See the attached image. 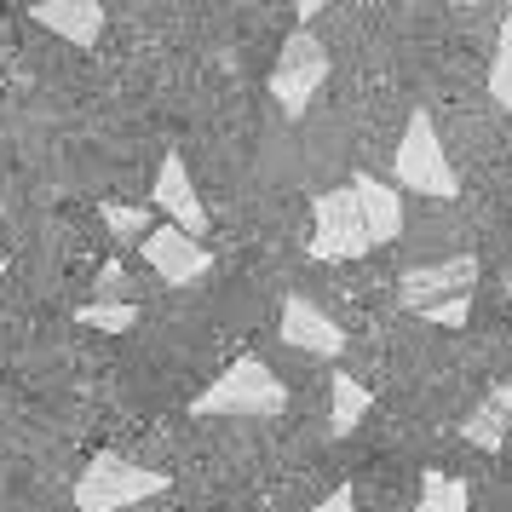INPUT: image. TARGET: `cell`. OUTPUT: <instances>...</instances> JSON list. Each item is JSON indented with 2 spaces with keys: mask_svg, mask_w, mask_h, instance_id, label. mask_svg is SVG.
<instances>
[{
  "mask_svg": "<svg viewBox=\"0 0 512 512\" xmlns=\"http://www.w3.org/2000/svg\"><path fill=\"white\" fill-rule=\"evenodd\" d=\"M282 409H288V386L259 357L231 363L208 392L190 397V415H202V420L208 415H282Z\"/></svg>",
  "mask_w": 512,
  "mask_h": 512,
  "instance_id": "3957f363",
  "label": "cell"
},
{
  "mask_svg": "<svg viewBox=\"0 0 512 512\" xmlns=\"http://www.w3.org/2000/svg\"><path fill=\"white\" fill-rule=\"evenodd\" d=\"M466 317H472V294H461V300H443L426 311V323H438V328H461Z\"/></svg>",
  "mask_w": 512,
  "mask_h": 512,
  "instance_id": "ac0fdd59",
  "label": "cell"
},
{
  "mask_svg": "<svg viewBox=\"0 0 512 512\" xmlns=\"http://www.w3.org/2000/svg\"><path fill=\"white\" fill-rule=\"evenodd\" d=\"M507 426H512V386H495V392L461 420V438L472 443V449H501Z\"/></svg>",
  "mask_w": 512,
  "mask_h": 512,
  "instance_id": "7c38bea8",
  "label": "cell"
},
{
  "mask_svg": "<svg viewBox=\"0 0 512 512\" xmlns=\"http://www.w3.org/2000/svg\"><path fill=\"white\" fill-rule=\"evenodd\" d=\"M311 512H357V489H351V484H334Z\"/></svg>",
  "mask_w": 512,
  "mask_h": 512,
  "instance_id": "d6986e66",
  "label": "cell"
},
{
  "mask_svg": "<svg viewBox=\"0 0 512 512\" xmlns=\"http://www.w3.org/2000/svg\"><path fill=\"white\" fill-rule=\"evenodd\" d=\"M144 265L156 271V277L167 282V288H190V282H202L213 271V254L196 242V236L185 231H173V225H162V231H150L144 236Z\"/></svg>",
  "mask_w": 512,
  "mask_h": 512,
  "instance_id": "52a82bcc",
  "label": "cell"
},
{
  "mask_svg": "<svg viewBox=\"0 0 512 512\" xmlns=\"http://www.w3.org/2000/svg\"><path fill=\"white\" fill-rule=\"evenodd\" d=\"M328 75H334L328 47L311 35V29H294V35L282 41L277 64H271V98H277V110L288 121H300L305 110L317 104V93L328 87Z\"/></svg>",
  "mask_w": 512,
  "mask_h": 512,
  "instance_id": "277c9868",
  "label": "cell"
},
{
  "mask_svg": "<svg viewBox=\"0 0 512 512\" xmlns=\"http://www.w3.org/2000/svg\"><path fill=\"white\" fill-rule=\"evenodd\" d=\"M282 340L294 351H311V357H340V351H346V328L334 323L317 300L288 294V300H282Z\"/></svg>",
  "mask_w": 512,
  "mask_h": 512,
  "instance_id": "9c48e42d",
  "label": "cell"
},
{
  "mask_svg": "<svg viewBox=\"0 0 512 512\" xmlns=\"http://www.w3.org/2000/svg\"><path fill=\"white\" fill-rule=\"evenodd\" d=\"M466 501H472V495H466L461 478H449V472H438V466H432V472L420 478V507L415 512H472Z\"/></svg>",
  "mask_w": 512,
  "mask_h": 512,
  "instance_id": "9a60e30c",
  "label": "cell"
},
{
  "mask_svg": "<svg viewBox=\"0 0 512 512\" xmlns=\"http://www.w3.org/2000/svg\"><path fill=\"white\" fill-rule=\"evenodd\" d=\"M369 386L357 380L351 369H334V403H328V432L334 438H351L357 426H363V415H369Z\"/></svg>",
  "mask_w": 512,
  "mask_h": 512,
  "instance_id": "4fadbf2b",
  "label": "cell"
},
{
  "mask_svg": "<svg viewBox=\"0 0 512 512\" xmlns=\"http://www.w3.org/2000/svg\"><path fill=\"white\" fill-rule=\"evenodd\" d=\"M75 323L98 328V334H127V328L139 323V300H121V305H110V300H87L81 311H75Z\"/></svg>",
  "mask_w": 512,
  "mask_h": 512,
  "instance_id": "2e32d148",
  "label": "cell"
},
{
  "mask_svg": "<svg viewBox=\"0 0 512 512\" xmlns=\"http://www.w3.org/2000/svg\"><path fill=\"white\" fill-rule=\"evenodd\" d=\"M472 288H478V259L472 254H449V259H432V265L403 271V277H397V305L415 311V317H426L432 305L461 300V294H472Z\"/></svg>",
  "mask_w": 512,
  "mask_h": 512,
  "instance_id": "8992f818",
  "label": "cell"
},
{
  "mask_svg": "<svg viewBox=\"0 0 512 512\" xmlns=\"http://www.w3.org/2000/svg\"><path fill=\"white\" fill-rule=\"evenodd\" d=\"M127 271H121V265H104V277H98V294H104V300L110 305H121V294H127Z\"/></svg>",
  "mask_w": 512,
  "mask_h": 512,
  "instance_id": "ffe728a7",
  "label": "cell"
},
{
  "mask_svg": "<svg viewBox=\"0 0 512 512\" xmlns=\"http://www.w3.org/2000/svg\"><path fill=\"white\" fill-rule=\"evenodd\" d=\"M374 248L369 225H363V208L351 185L323 190L317 208H311V259H328V265H346V259H363Z\"/></svg>",
  "mask_w": 512,
  "mask_h": 512,
  "instance_id": "5b68a950",
  "label": "cell"
},
{
  "mask_svg": "<svg viewBox=\"0 0 512 512\" xmlns=\"http://www.w3.org/2000/svg\"><path fill=\"white\" fill-rule=\"evenodd\" d=\"M29 18L52 29L58 41H70V47H98V35H104V6L98 0H41Z\"/></svg>",
  "mask_w": 512,
  "mask_h": 512,
  "instance_id": "30bf717a",
  "label": "cell"
},
{
  "mask_svg": "<svg viewBox=\"0 0 512 512\" xmlns=\"http://www.w3.org/2000/svg\"><path fill=\"white\" fill-rule=\"evenodd\" d=\"M167 489H173L167 472L104 449V455H93V461L81 466V478H75V512H127V507H144V501L167 495Z\"/></svg>",
  "mask_w": 512,
  "mask_h": 512,
  "instance_id": "6da1fadb",
  "label": "cell"
},
{
  "mask_svg": "<svg viewBox=\"0 0 512 512\" xmlns=\"http://www.w3.org/2000/svg\"><path fill=\"white\" fill-rule=\"evenodd\" d=\"M351 196H357V208H363V225H369L374 248L397 242V231H403V190L380 185L369 173H357V179H351Z\"/></svg>",
  "mask_w": 512,
  "mask_h": 512,
  "instance_id": "8fae6325",
  "label": "cell"
},
{
  "mask_svg": "<svg viewBox=\"0 0 512 512\" xmlns=\"http://www.w3.org/2000/svg\"><path fill=\"white\" fill-rule=\"evenodd\" d=\"M98 219L110 225V236H116L121 248H144V236L156 231V225H150V208H139V202H104Z\"/></svg>",
  "mask_w": 512,
  "mask_h": 512,
  "instance_id": "5bb4252c",
  "label": "cell"
},
{
  "mask_svg": "<svg viewBox=\"0 0 512 512\" xmlns=\"http://www.w3.org/2000/svg\"><path fill=\"white\" fill-rule=\"evenodd\" d=\"M489 98L512 110V18H501V35H495V58H489Z\"/></svg>",
  "mask_w": 512,
  "mask_h": 512,
  "instance_id": "e0dca14e",
  "label": "cell"
},
{
  "mask_svg": "<svg viewBox=\"0 0 512 512\" xmlns=\"http://www.w3.org/2000/svg\"><path fill=\"white\" fill-rule=\"evenodd\" d=\"M392 185L409 190V196H432V202H455V162H449V150L438 139V121L432 110H415L409 127H403V139H397V156H392Z\"/></svg>",
  "mask_w": 512,
  "mask_h": 512,
  "instance_id": "7a4b0ae2",
  "label": "cell"
},
{
  "mask_svg": "<svg viewBox=\"0 0 512 512\" xmlns=\"http://www.w3.org/2000/svg\"><path fill=\"white\" fill-rule=\"evenodd\" d=\"M156 208L167 213V225L173 231H185L202 242V231H208V208H202V190H196V179H190V167L179 162V150H167L162 167H156Z\"/></svg>",
  "mask_w": 512,
  "mask_h": 512,
  "instance_id": "ba28073f",
  "label": "cell"
}]
</instances>
